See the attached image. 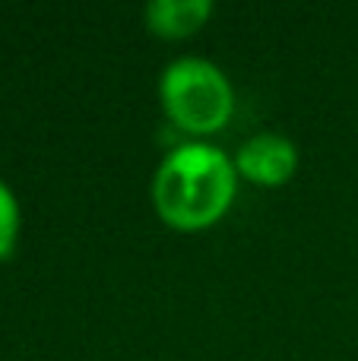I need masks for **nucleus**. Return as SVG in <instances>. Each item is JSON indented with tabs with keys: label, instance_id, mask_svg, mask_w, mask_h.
<instances>
[{
	"label": "nucleus",
	"instance_id": "3",
	"mask_svg": "<svg viewBox=\"0 0 358 361\" xmlns=\"http://www.w3.org/2000/svg\"><path fill=\"white\" fill-rule=\"evenodd\" d=\"M235 169L257 187H283L298 171V146L283 133H257L235 152Z\"/></svg>",
	"mask_w": 358,
	"mask_h": 361
},
{
	"label": "nucleus",
	"instance_id": "1",
	"mask_svg": "<svg viewBox=\"0 0 358 361\" xmlns=\"http://www.w3.org/2000/svg\"><path fill=\"white\" fill-rule=\"evenodd\" d=\"M238 190V169L219 146L190 140L159 162L152 175V206L168 228L203 231L228 212Z\"/></svg>",
	"mask_w": 358,
	"mask_h": 361
},
{
	"label": "nucleus",
	"instance_id": "5",
	"mask_svg": "<svg viewBox=\"0 0 358 361\" xmlns=\"http://www.w3.org/2000/svg\"><path fill=\"white\" fill-rule=\"evenodd\" d=\"M19 228H23V212H19V200L10 187L0 180V260L13 257L19 244Z\"/></svg>",
	"mask_w": 358,
	"mask_h": 361
},
{
	"label": "nucleus",
	"instance_id": "4",
	"mask_svg": "<svg viewBox=\"0 0 358 361\" xmlns=\"http://www.w3.org/2000/svg\"><path fill=\"white\" fill-rule=\"evenodd\" d=\"M213 0H152L143 10V23L152 35L178 42V38L197 35L213 19Z\"/></svg>",
	"mask_w": 358,
	"mask_h": 361
},
{
	"label": "nucleus",
	"instance_id": "2",
	"mask_svg": "<svg viewBox=\"0 0 358 361\" xmlns=\"http://www.w3.org/2000/svg\"><path fill=\"white\" fill-rule=\"evenodd\" d=\"M159 99L178 130L209 137L222 130L235 111V89L228 76L206 57H178L162 70Z\"/></svg>",
	"mask_w": 358,
	"mask_h": 361
}]
</instances>
